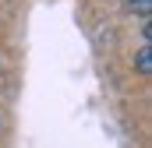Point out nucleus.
Instances as JSON below:
<instances>
[{
    "instance_id": "nucleus-1",
    "label": "nucleus",
    "mask_w": 152,
    "mask_h": 148,
    "mask_svg": "<svg viewBox=\"0 0 152 148\" xmlns=\"http://www.w3.org/2000/svg\"><path fill=\"white\" fill-rule=\"evenodd\" d=\"M134 67L142 78H149L152 71V60H149V25H145V32H142V46H138V53H134Z\"/></svg>"
},
{
    "instance_id": "nucleus-2",
    "label": "nucleus",
    "mask_w": 152,
    "mask_h": 148,
    "mask_svg": "<svg viewBox=\"0 0 152 148\" xmlns=\"http://www.w3.org/2000/svg\"><path fill=\"white\" fill-rule=\"evenodd\" d=\"M127 7H131V11H138L142 18H149V11H152V0H127Z\"/></svg>"
}]
</instances>
